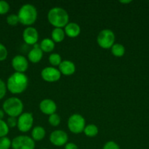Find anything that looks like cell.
Returning a JSON list of instances; mask_svg holds the SVG:
<instances>
[{"instance_id": "18", "label": "cell", "mask_w": 149, "mask_h": 149, "mask_svg": "<svg viewBox=\"0 0 149 149\" xmlns=\"http://www.w3.org/2000/svg\"><path fill=\"white\" fill-rule=\"evenodd\" d=\"M39 47L43 52H51L55 48V42L50 38H45L41 41Z\"/></svg>"}, {"instance_id": "24", "label": "cell", "mask_w": 149, "mask_h": 149, "mask_svg": "<svg viewBox=\"0 0 149 149\" xmlns=\"http://www.w3.org/2000/svg\"><path fill=\"white\" fill-rule=\"evenodd\" d=\"M9 127L7 126V122L2 119H0V138L6 137L9 132Z\"/></svg>"}, {"instance_id": "8", "label": "cell", "mask_w": 149, "mask_h": 149, "mask_svg": "<svg viewBox=\"0 0 149 149\" xmlns=\"http://www.w3.org/2000/svg\"><path fill=\"white\" fill-rule=\"evenodd\" d=\"M34 116L32 113L25 112L18 118V129L21 132H27L33 127Z\"/></svg>"}, {"instance_id": "2", "label": "cell", "mask_w": 149, "mask_h": 149, "mask_svg": "<svg viewBox=\"0 0 149 149\" xmlns=\"http://www.w3.org/2000/svg\"><path fill=\"white\" fill-rule=\"evenodd\" d=\"M48 20L50 24L53 27L62 29L70 23V16L64 9L56 7L48 11Z\"/></svg>"}, {"instance_id": "26", "label": "cell", "mask_w": 149, "mask_h": 149, "mask_svg": "<svg viewBox=\"0 0 149 149\" xmlns=\"http://www.w3.org/2000/svg\"><path fill=\"white\" fill-rule=\"evenodd\" d=\"M7 23H8L10 26H17L18 23H19V19L17 15L11 14L10 15L7 16Z\"/></svg>"}, {"instance_id": "3", "label": "cell", "mask_w": 149, "mask_h": 149, "mask_svg": "<svg viewBox=\"0 0 149 149\" xmlns=\"http://www.w3.org/2000/svg\"><path fill=\"white\" fill-rule=\"evenodd\" d=\"M19 23L26 26H31L37 18V10L32 4H25L21 6L18 13Z\"/></svg>"}, {"instance_id": "11", "label": "cell", "mask_w": 149, "mask_h": 149, "mask_svg": "<svg viewBox=\"0 0 149 149\" xmlns=\"http://www.w3.org/2000/svg\"><path fill=\"white\" fill-rule=\"evenodd\" d=\"M23 39L29 45H34L39 39V33L34 27L29 26L23 32Z\"/></svg>"}, {"instance_id": "34", "label": "cell", "mask_w": 149, "mask_h": 149, "mask_svg": "<svg viewBox=\"0 0 149 149\" xmlns=\"http://www.w3.org/2000/svg\"><path fill=\"white\" fill-rule=\"evenodd\" d=\"M120 3H121V4H129V3L131 2V0H126V1H119Z\"/></svg>"}, {"instance_id": "10", "label": "cell", "mask_w": 149, "mask_h": 149, "mask_svg": "<svg viewBox=\"0 0 149 149\" xmlns=\"http://www.w3.org/2000/svg\"><path fill=\"white\" fill-rule=\"evenodd\" d=\"M50 142L56 146L61 147L65 146L68 141V135L61 130H56L51 132L49 137Z\"/></svg>"}, {"instance_id": "12", "label": "cell", "mask_w": 149, "mask_h": 149, "mask_svg": "<svg viewBox=\"0 0 149 149\" xmlns=\"http://www.w3.org/2000/svg\"><path fill=\"white\" fill-rule=\"evenodd\" d=\"M12 66L15 72L24 74V72H26L29 68V62L24 56L18 55L12 60Z\"/></svg>"}, {"instance_id": "28", "label": "cell", "mask_w": 149, "mask_h": 149, "mask_svg": "<svg viewBox=\"0 0 149 149\" xmlns=\"http://www.w3.org/2000/svg\"><path fill=\"white\" fill-rule=\"evenodd\" d=\"M8 52L6 47L4 45L0 43V61H3L7 58Z\"/></svg>"}, {"instance_id": "13", "label": "cell", "mask_w": 149, "mask_h": 149, "mask_svg": "<svg viewBox=\"0 0 149 149\" xmlns=\"http://www.w3.org/2000/svg\"><path fill=\"white\" fill-rule=\"evenodd\" d=\"M39 109L44 114L50 116L56 113L57 110L56 103L51 99H44L39 103Z\"/></svg>"}, {"instance_id": "22", "label": "cell", "mask_w": 149, "mask_h": 149, "mask_svg": "<svg viewBox=\"0 0 149 149\" xmlns=\"http://www.w3.org/2000/svg\"><path fill=\"white\" fill-rule=\"evenodd\" d=\"M48 61H49L50 63H51L53 67L58 66V65L61 64V63L62 62V59H61V55L58 53H51V55H49Z\"/></svg>"}, {"instance_id": "27", "label": "cell", "mask_w": 149, "mask_h": 149, "mask_svg": "<svg viewBox=\"0 0 149 149\" xmlns=\"http://www.w3.org/2000/svg\"><path fill=\"white\" fill-rule=\"evenodd\" d=\"M10 10V4L6 1H0V15H4Z\"/></svg>"}, {"instance_id": "15", "label": "cell", "mask_w": 149, "mask_h": 149, "mask_svg": "<svg viewBox=\"0 0 149 149\" xmlns=\"http://www.w3.org/2000/svg\"><path fill=\"white\" fill-rule=\"evenodd\" d=\"M43 57V52L39 47V45H34L33 48L28 53V60L33 63H37L42 60Z\"/></svg>"}, {"instance_id": "6", "label": "cell", "mask_w": 149, "mask_h": 149, "mask_svg": "<svg viewBox=\"0 0 149 149\" xmlns=\"http://www.w3.org/2000/svg\"><path fill=\"white\" fill-rule=\"evenodd\" d=\"M67 127L70 132L72 133L80 134L84 130L86 127V120L82 115L79 113H74L68 119Z\"/></svg>"}, {"instance_id": "4", "label": "cell", "mask_w": 149, "mask_h": 149, "mask_svg": "<svg viewBox=\"0 0 149 149\" xmlns=\"http://www.w3.org/2000/svg\"><path fill=\"white\" fill-rule=\"evenodd\" d=\"M3 111L9 116L18 117L23 113V103L18 97H9L3 103Z\"/></svg>"}, {"instance_id": "31", "label": "cell", "mask_w": 149, "mask_h": 149, "mask_svg": "<svg viewBox=\"0 0 149 149\" xmlns=\"http://www.w3.org/2000/svg\"><path fill=\"white\" fill-rule=\"evenodd\" d=\"M102 149H121L119 146L114 141H108L104 145Z\"/></svg>"}, {"instance_id": "16", "label": "cell", "mask_w": 149, "mask_h": 149, "mask_svg": "<svg viewBox=\"0 0 149 149\" xmlns=\"http://www.w3.org/2000/svg\"><path fill=\"white\" fill-rule=\"evenodd\" d=\"M64 32L67 36L70 38H76L80 35L81 29L80 26L76 23H69L67 26L64 27Z\"/></svg>"}, {"instance_id": "9", "label": "cell", "mask_w": 149, "mask_h": 149, "mask_svg": "<svg viewBox=\"0 0 149 149\" xmlns=\"http://www.w3.org/2000/svg\"><path fill=\"white\" fill-rule=\"evenodd\" d=\"M61 72L55 67H46V68H44L41 71V77L44 81L47 82H56L61 79Z\"/></svg>"}, {"instance_id": "35", "label": "cell", "mask_w": 149, "mask_h": 149, "mask_svg": "<svg viewBox=\"0 0 149 149\" xmlns=\"http://www.w3.org/2000/svg\"><path fill=\"white\" fill-rule=\"evenodd\" d=\"M42 149H48V148H42Z\"/></svg>"}, {"instance_id": "32", "label": "cell", "mask_w": 149, "mask_h": 149, "mask_svg": "<svg viewBox=\"0 0 149 149\" xmlns=\"http://www.w3.org/2000/svg\"><path fill=\"white\" fill-rule=\"evenodd\" d=\"M64 149H78V147L74 143H67L65 145Z\"/></svg>"}, {"instance_id": "7", "label": "cell", "mask_w": 149, "mask_h": 149, "mask_svg": "<svg viewBox=\"0 0 149 149\" xmlns=\"http://www.w3.org/2000/svg\"><path fill=\"white\" fill-rule=\"evenodd\" d=\"M13 149H34L35 142L31 137L27 135H19L12 141Z\"/></svg>"}, {"instance_id": "19", "label": "cell", "mask_w": 149, "mask_h": 149, "mask_svg": "<svg viewBox=\"0 0 149 149\" xmlns=\"http://www.w3.org/2000/svg\"><path fill=\"white\" fill-rule=\"evenodd\" d=\"M46 132L44 127L41 126H36L32 131V138L34 141H40L44 139Z\"/></svg>"}, {"instance_id": "25", "label": "cell", "mask_w": 149, "mask_h": 149, "mask_svg": "<svg viewBox=\"0 0 149 149\" xmlns=\"http://www.w3.org/2000/svg\"><path fill=\"white\" fill-rule=\"evenodd\" d=\"M12 146V141L7 137L0 138V149H10Z\"/></svg>"}, {"instance_id": "20", "label": "cell", "mask_w": 149, "mask_h": 149, "mask_svg": "<svg viewBox=\"0 0 149 149\" xmlns=\"http://www.w3.org/2000/svg\"><path fill=\"white\" fill-rule=\"evenodd\" d=\"M85 135L89 138H93V137L96 136L99 132V129L96 125H93V124H90L85 127L84 130H83Z\"/></svg>"}, {"instance_id": "33", "label": "cell", "mask_w": 149, "mask_h": 149, "mask_svg": "<svg viewBox=\"0 0 149 149\" xmlns=\"http://www.w3.org/2000/svg\"><path fill=\"white\" fill-rule=\"evenodd\" d=\"M4 116V111L0 109V119H2Z\"/></svg>"}, {"instance_id": "1", "label": "cell", "mask_w": 149, "mask_h": 149, "mask_svg": "<svg viewBox=\"0 0 149 149\" xmlns=\"http://www.w3.org/2000/svg\"><path fill=\"white\" fill-rule=\"evenodd\" d=\"M29 79L23 73L15 72L7 79V89L13 94H20L26 90Z\"/></svg>"}, {"instance_id": "14", "label": "cell", "mask_w": 149, "mask_h": 149, "mask_svg": "<svg viewBox=\"0 0 149 149\" xmlns=\"http://www.w3.org/2000/svg\"><path fill=\"white\" fill-rule=\"evenodd\" d=\"M58 70L63 75L71 76L75 72L76 67L74 63L68 60H65L62 61L61 64L58 65Z\"/></svg>"}, {"instance_id": "5", "label": "cell", "mask_w": 149, "mask_h": 149, "mask_svg": "<svg viewBox=\"0 0 149 149\" xmlns=\"http://www.w3.org/2000/svg\"><path fill=\"white\" fill-rule=\"evenodd\" d=\"M115 35L112 30L108 29H103L98 34L96 42L101 48L105 49H111L115 44Z\"/></svg>"}, {"instance_id": "29", "label": "cell", "mask_w": 149, "mask_h": 149, "mask_svg": "<svg viewBox=\"0 0 149 149\" xmlns=\"http://www.w3.org/2000/svg\"><path fill=\"white\" fill-rule=\"evenodd\" d=\"M7 125L9 128H14L17 126L18 125V119L16 117H12L9 116L7 120Z\"/></svg>"}, {"instance_id": "30", "label": "cell", "mask_w": 149, "mask_h": 149, "mask_svg": "<svg viewBox=\"0 0 149 149\" xmlns=\"http://www.w3.org/2000/svg\"><path fill=\"white\" fill-rule=\"evenodd\" d=\"M6 92H7V85L4 81L0 79V100L5 96Z\"/></svg>"}, {"instance_id": "17", "label": "cell", "mask_w": 149, "mask_h": 149, "mask_svg": "<svg viewBox=\"0 0 149 149\" xmlns=\"http://www.w3.org/2000/svg\"><path fill=\"white\" fill-rule=\"evenodd\" d=\"M65 32L63 29L61 28H54L51 32V39L55 43H60L63 42L65 38Z\"/></svg>"}, {"instance_id": "23", "label": "cell", "mask_w": 149, "mask_h": 149, "mask_svg": "<svg viewBox=\"0 0 149 149\" xmlns=\"http://www.w3.org/2000/svg\"><path fill=\"white\" fill-rule=\"evenodd\" d=\"M48 122L50 125L53 127H57L61 123V117L57 113H53V114L50 115L48 117Z\"/></svg>"}, {"instance_id": "21", "label": "cell", "mask_w": 149, "mask_h": 149, "mask_svg": "<svg viewBox=\"0 0 149 149\" xmlns=\"http://www.w3.org/2000/svg\"><path fill=\"white\" fill-rule=\"evenodd\" d=\"M125 51L126 49L124 45L119 43L114 44L112 47H111L112 54L115 57H118V58L124 56V54H125Z\"/></svg>"}]
</instances>
